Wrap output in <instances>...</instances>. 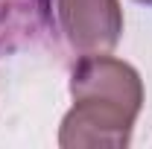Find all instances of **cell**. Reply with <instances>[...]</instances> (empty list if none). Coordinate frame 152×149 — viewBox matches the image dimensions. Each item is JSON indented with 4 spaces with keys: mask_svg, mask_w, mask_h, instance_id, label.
<instances>
[{
    "mask_svg": "<svg viewBox=\"0 0 152 149\" xmlns=\"http://www.w3.org/2000/svg\"><path fill=\"white\" fill-rule=\"evenodd\" d=\"M73 108L64 114L58 143L64 149H120L132 140L143 105V85L132 64L105 53L82 56L70 76Z\"/></svg>",
    "mask_w": 152,
    "mask_h": 149,
    "instance_id": "1",
    "label": "cell"
},
{
    "mask_svg": "<svg viewBox=\"0 0 152 149\" xmlns=\"http://www.w3.org/2000/svg\"><path fill=\"white\" fill-rule=\"evenodd\" d=\"M64 38L79 53H108L123 32V9L117 0H56Z\"/></svg>",
    "mask_w": 152,
    "mask_h": 149,
    "instance_id": "2",
    "label": "cell"
},
{
    "mask_svg": "<svg viewBox=\"0 0 152 149\" xmlns=\"http://www.w3.org/2000/svg\"><path fill=\"white\" fill-rule=\"evenodd\" d=\"M137 3H143V6H152V0H137Z\"/></svg>",
    "mask_w": 152,
    "mask_h": 149,
    "instance_id": "3",
    "label": "cell"
}]
</instances>
